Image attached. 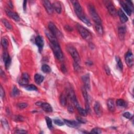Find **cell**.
<instances>
[{
  "instance_id": "cell-1",
  "label": "cell",
  "mask_w": 134,
  "mask_h": 134,
  "mask_svg": "<svg viewBox=\"0 0 134 134\" xmlns=\"http://www.w3.org/2000/svg\"><path fill=\"white\" fill-rule=\"evenodd\" d=\"M51 47L57 59L60 61H63L64 60V56L59 44L58 43L54 44H51Z\"/></svg>"
},
{
  "instance_id": "cell-2",
  "label": "cell",
  "mask_w": 134,
  "mask_h": 134,
  "mask_svg": "<svg viewBox=\"0 0 134 134\" xmlns=\"http://www.w3.org/2000/svg\"><path fill=\"white\" fill-rule=\"evenodd\" d=\"M89 11L91 16L93 19V21L96 23V24H102V20H101L99 14H97L93 5H89Z\"/></svg>"
},
{
  "instance_id": "cell-3",
  "label": "cell",
  "mask_w": 134,
  "mask_h": 134,
  "mask_svg": "<svg viewBox=\"0 0 134 134\" xmlns=\"http://www.w3.org/2000/svg\"><path fill=\"white\" fill-rule=\"evenodd\" d=\"M77 27L80 34L81 35L83 39L87 40H90L92 39V35L91 33L84 27H83L81 25L78 24L77 26Z\"/></svg>"
},
{
  "instance_id": "cell-4",
  "label": "cell",
  "mask_w": 134,
  "mask_h": 134,
  "mask_svg": "<svg viewBox=\"0 0 134 134\" xmlns=\"http://www.w3.org/2000/svg\"><path fill=\"white\" fill-rule=\"evenodd\" d=\"M67 51L72 56V58L73 59L74 62L79 64L80 62V57L78 52L77 51V49L73 46H68L67 48Z\"/></svg>"
},
{
  "instance_id": "cell-5",
  "label": "cell",
  "mask_w": 134,
  "mask_h": 134,
  "mask_svg": "<svg viewBox=\"0 0 134 134\" xmlns=\"http://www.w3.org/2000/svg\"><path fill=\"white\" fill-rule=\"evenodd\" d=\"M48 28L50 32L56 38H61L62 37L61 32L57 28L55 24L52 22H49L48 24Z\"/></svg>"
},
{
  "instance_id": "cell-6",
  "label": "cell",
  "mask_w": 134,
  "mask_h": 134,
  "mask_svg": "<svg viewBox=\"0 0 134 134\" xmlns=\"http://www.w3.org/2000/svg\"><path fill=\"white\" fill-rule=\"evenodd\" d=\"M71 2L73 6L76 14H77V15L78 16V17L82 15L83 14H84L81 5L80 4L79 2L78 1H77V0H73V1H71Z\"/></svg>"
},
{
  "instance_id": "cell-7",
  "label": "cell",
  "mask_w": 134,
  "mask_h": 134,
  "mask_svg": "<svg viewBox=\"0 0 134 134\" xmlns=\"http://www.w3.org/2000/svg\"><path fill=\"white\" fill-rule=\"evenodd\" d=\"M126 63L129 67H132L134 64V57L132 51L129 50L125 55Z\"/></svg>"
},
{
  "instance_id": "cell-8",
  "label": "cell",
  "mask_w": 134,
  "mask_h": 134,
  "mask_svg": "<svg viewBox=\"0 0 134 134\" xmlns=\"http://www.w3.org/2000/svg\"><path fill=\"white\" fill-rule=\"evenodd\" d=\"M29 76L27 73H23L22 74V79L20 80V81L19 82V83L20 85H21L22 86H26L27 85H28L29 80Z\"/></svg>"
},
{
  "instance_id": "cell-9",
  "label": "cell",
  "mask_w": 134,
  "mask_h": 134,
  "mask_svg": "<svg viewBox=\"0 0 134 134\" xmlns=\"http://www.w3.org/2000/svg\"><path fill=\"white\" fill-rule=\"evenodd\" d=\"M43 3L45 8L47 12V13L50 15L52 14L53 12V8L52 6V5L51 4V3L49 1H48V0L43 1Z\"/></svg>"
},
{
  "instance_id": "cell-10",
  "label": "cell",
  "mask_w": 134,
  "mask_h": 134,
  "mask_svg": "<svg viewBox=\"0 0 134 134\" xmlns=\"http://www.w3.org/2000/svg\"><path fill=\"white\" fill-rule=\"evenodd\" d=\"M5 12L9 17H10L11 19H13L14 20H15V21L18 22L20 20V18H19V15H18L16 13L13 12L11 11L10 10H9V9L6 8L5 9Z\"/></svg>"
},
{
  "instance_id": "cell-11",
  "label": "cell",
  "mask_w": 134,
  "mask_h": 134,
  "mask_svg": "<svg viewBox=\"0 0 134 134\" xmlns=\"http://www.w3.org/2000/svg\"><path fill=\"white\" fill-rule=\"evenodd\" d=\"M82 80L84 84V87L87 89V90H90L91 88L90 85V76L89 74H87L83 76L82 77Z\"/></svg>"
},
{
  "instance_id": "cell-12",
  "label": "cell",
  "mask_w": 134,
  "mask_h": 134,
  "mask_svg": "<svg viewBox=\"0 0 134 134\" xmlns=\"http://www.w3.org/2000/svg\"><path fill=\"white\" fill-rule=\"evenodd\" d=\"M3 59L5 63L6 69H8L10 67L11 64V58L7 52H4L3 55Z\"/></svg>"
},
{
  "instance_id": "cell-13",
  "label": "cell",
  "mask_w": 134,
  "mask_h": 134,
  "mask_svg": "<svg viewBox=\"0 0 134 134\" xmlns=\"http://www.w3.org/2000/svg\"><path fill=\"white\" fill-rule=\"evenodd\" d=\"M120 3L122 7H123L124 11L127 13V15H128L129 16H130L132 13V10L133 8L131 7L130 6L126 3V2H124L123 1H121Z\"/></svg>"
},
{
  "instance_id": "cell-14",
  "label": "cell",
  "mask_w": 134,
  "mask_h": 134,
  "mask_svg": "<svg viewBox=\"0 0 134 134\" xmlns=\"http://www.w3.org/2000/svg\"><path fill=\"white\" fill-rule=\"evenodd\" d=\"M94 111L98 116H101L102 115L103 113V109L102 106L99 102H95L94 105Z\"/></svg>"
},
{
  "instance_id": "cell-15",
  "label": "cell",
  "mask_w": 134,
  "mask_h": 134,
  "mask_svg": "<svg viewBox=\"0 0 134 134\" xmlns=\"http://www.w3.org/2000/svg\"><path fill=\"white\" fill-rule=\"evenodd\" d=\"M35 43L39 48L40 51H41L44 46V42L43 38L40 36H38L35 39Z\"/></svg>"
},
{
  "instance_id": "cell-16",
  "label": "cell",
  "mask_w": 134,
  "mask_h": 134,
  "mask_svg": "<svg viewBox=\"0 0 134 134\" xmlns=\"http://www.w3.org/2000/svg\"><path fill=\"white\" fill-rule=\"evenodd\" d=\"M118 36L121 40H123L125 39L126 35V29L125 26H121L118 28Z\"/></svg>"
},
{
  "instance_id": "cell-17",
  "label": "cell",
  "mask_w": 134,
  "mask_h": 134,
  "mask_svg": "<svg viewBox=\"0 0 134 134\" xmlns=\"http://www.w3.org/2000/svg\"><path fill=\"white\" fill-rule=\"evenodd\" d=\"M64 123L68 127L72 128H78L79 127V124L77 121H70L67 120H64Z\"/></svg>"
},
{
  "instance_id": "cell-18",
  "label": "cell",
  "mask_w": 134,
  "mask_h": 134,
  "mask_svg": "<svg viewBox=\"0 0 134 134\" xmlns=\"http://www.w3.org/2000/svg\"><path fill=\"white\" fill-rule=\"evenodd\" d=\"M118 14L121 23H125L128 21V19L126 15V14L124 13V12L121 9L118 11Z\"/></svg>"
},
{
  "instance_id": "cell-19",
  "label": "cell",
  "mask_w": 134,
  "mask_h": 134,
  "mask_svg": "<svg viewBox=\"0 0 134 134\" xmlns=\"http://www.w3.org/2000/svg\"><path fill=\"white\" fill-rule=\"evenodd\" d=\"M107 8H108V12L111 15L115 16L116 15L117 12L116 11V9L114 7V6L111 3H109L108 4V5H107Z\"/></svg>"
},
{
  "instance_id": "cell-20",
  "label": "cell",
  "mask_w": 134,
  "mask_h": 134,
  "mask_svg": "<svg viewBox=\"0 0 134 134\" xmlns=\"http://www.w3.org/2000/svg\"><path fill=\"white\" fill-rule=\"evenodd\" d=\"M46 35L47 36V38H48V39L49 40L50 42L52 44H57L58 43V40L57 38L56 37H55L51 32H48L46 31Z\"/></svg>"
},
{
  "instance_id": "cell-21",
  "label": "cell",
  "mask_w": 134,
  "mask_h": 134,
  "mask_svg": "<svg viewBox=\"0 0 134 134\" xmlns=\"http://www.w3.org/2000/svg\"><path fill=\"white\" fill-rule=\"evenodd\" d=\"M40 106L44 111L47 113H51L52 112V108L48 103H42Z\"/></svg>"
},
{
  "instance_id": "cell-22",
  "label": "cell",
  "mask_w": 134,
  "mask_h": 134,
  "mask_svg": "<svg viewBox=\"0 0 134 134\" xmlns=\"http://www.w3.org/2000/svg\"><path fill=\"white\" fill-rule=\"evenodd\" d=\"M52 6L53 8V10H55L56 12L58 14H60L61 12L62 8H61V5L60 4V3L58 1H56L53 3Z\"/></svg>"
},
{
  "instance_id": "cell-23",
  "label": "cell",
  "mask_w": 134,
  "mask_h": 134,
  "mask_svg": "<svg viewBox=\"0 0 134 134\" xmlns=\"http://www.w3.org/2000/svg\"><path fill=\"white\" fill-rule=\"evenodd\" d=\"M107 105H108V108L110 111L113 112H114L115 109V106L114 100L113 99H108L107 102Z\"/></svg>"
},
{
  "instance_id": "cell-24",
  "label": "cell",
  "mask_w": 134,
  "mask_h": 134,
  "mask_svg": "<svg viewBox=\"0 0 134 134\" xmlns=\"http://www.w3.org/2000/svg\"><path fill=\"white\" fill-rule=\"evenodd\" d=\"M34 79L35 82L38 84H40L44 80V77L39 74H36L34 76Z\"/></svg>"
},
{
  "instance_id": "cell-25",
  "label": "cell",
  "mask_w": 134,
  "mask_h": 134,
  "mask_svg": "<svg viewBox=\"0 0 134 134\" xmlns=\"http://www.w3.org/2000/svg\"><path fill=\"white\" fill-rule=\"evenodd\" d=\"M95 29L100 35H103L104 34L103 28L102 24H95Z\"/></svg>"
},
{
  "instance_id": "cell-26",
  "label": "cell",
  "mask_w": 134,
  "mask_h": 134,
  "mask_svg": "<svg viewBox=\"0 0 134 134\" xmlns=\"http://www.w3.org/2000/svg\"><path fill=\"white\" fill-rule=\"evenodd\" d=\"M77 109L78 110V111L79 112V114L81 115L82 116H86L88 114V112L86 111L85 109H83L82 108H81L80 105L78 106V107H77Z\"/></svg>"
},
{
  "instance_id": "cell-27",
  "label": "cell",
  "mask_w": 134,
  "mask_h": 134,
  "mask_svg": "<svg viewBox=\"0 0 134 134\" xmlns=\"http://www.w3.org/2000/svg\"><path fill=\"white\" fill-rule=\"evenodd\" d=\"M41 70L43 71V72L46 73H48L51 72V68L47 64H43L41 67Z\"/></svg>"
},
{
  "instance_id": "cell-28",
  "label": "cell",
  "mask_w": 134,
  "mask_h": 134,
  "mask_svg": "<svg viewBox=\"0 0 134 134\" xmlns=\"http://www.w3.org/2000/svg\"><path fill=\"white\" fill-rule=\"evenodd\" d=\"M60 103L61 105L63 106L66 105L67 104V99L64 94H61L60 96Z\"/></svg>"
},
{
  "instance_id": "cell-29",
  "label": "cell",
  "mask_w": 134,
  "mask_h": 134,
  "mask_svg": "<svg viewBox=\"0 0 134 134\" xmlns=\"http://www.w3.org/2000/svg\"><path fill=\"white\" fill-rule=\"evenodd\" d=\"M1 45L4 49H7L8 46V42L7 39H6L5 38H2L1 39Z\"/></svg>"
},
{
  "instance_id": "cell-30",
  "label": "cell",
  "mask_w": 134,
  "mask_h": 134,
  "mask_svg": "<svg viewBox=\"0 0 134 134\" xmlns=\"http://www.w3.org/2000/svg\"><path fill=\"white\" fill-rule=\"evenodd\" d=\"M45 120L46 121L47 125L48 127L50 129H52L53 126H52V122L51 119H50L49 117L46 116L45 117Z\"/></svg>"
},
{
  "instance_id": "cell-31",
  "label": "cell",
  "mask_w": 134,
  "mask_h": 134,
  "mask_svg": "<svg viewBox=\"0 0 134 134\" xmlns=\"http://www.w3.org/2000/svg\"><path fill=\"white\" fill-rule=\"evenodd\" d=\"M116 104L118 106L120 107H125L126 106V103L124 100L119 99L116 101Z\"/></svg>"
},
{
  "instance_id": "cell-32",
  "label": "cell",
  "mask_w": 134,
  "mask_h": 134,
  "mask_svg": "<svg viewBox=\"0 0 134 134\" xmlns=\"http://www.w3.org/2000/svg\"><path fill=\"white\" fill-rule=\"evenodd\" d=\"M12 96H13V97H17L19 95L20 92L17 87H14L12 90Z\"/></svg>"
},
{
  "instance_id": "cell-33",
  "label": "cell",
  "mask_w": 134,
  "mask_h": 134,
  "mask_svg": "<svg viewBox=\"0 0 134 134\" xmlns=\"http://www.w3.org/2000/svg\"><path fill=\"white\" fill-rule=\"evenodd\" d=\"M25 89L28 91H37V88L35 85L30 84V85H27L25 87Z\"/></svg>"
},
{
  "instance_id": "cell-34",
  "label": "cell",
  "mask_w": 134,
  "mask_h": 134,
  "mask_svg": "<svg viewBox=\"0 0 134 134\" xmlns=\"http://www.w3.org/2000/svg\"><path fill=\"white\" fill-rule=\"evenodd\" d=\"M2 23H3V24L4 25V26L6 27L7 29H12V26L11 25V24L9 23L7 20L6 19H2Z\"/></svg>"
},
{
  "instance_id": "cell-35",
  "label": "cell",
  "mask_w": 134,
  "mask_h": 134,
  "mask_svg": "<svg viewBox=\"0 0 134 134\" xmlns=\"http://www.w3.org/2000/svg\"><path fill=\"white\" fill-rule=\"evenodd\" d=\"M116 60L117 64V65H118L119 68H120V69L121 70L123 69V63H122L120 58L119 57H116Z\"/></svg>"
},
{
  "instance_id": "cell-36",
  "label": "cell",
  "mask_w": 134,
  "mask_h": 134,
  "mask_svg": "<svg viewBox=\"0 0 134 134\" xmlns=\"http://www.w3.org/2000/svg\"><path fill=\"white\" fill-rule=\"evenodd\" d=\"M54 123L59 126H62L64 125V121H62L60 120H58V119H56L54 120Z\"/></svg>"
},
{
  "instance_id": "cell-37",
  "label": "cell",
  "mask_w": 134,
  "mask_h": 134,
  "mask_svg": "<svg viewBox=\"0 0 134 134\" xmlns=\"http://www.w3.org/2000/svg\"><path fill=\"white\" fill-rule=\"evenodd\" d=\"M91 134H99L102 133V131L101 129L99 128H94L93 129H92L91 132H90Z\"/></svg>"
},
{
  "instance_id": "cell-38",
  "label": "cell",
  "mask_w": 134,
  "mask_h": 134,
  "mask_svg": "<svg viewBox=\"0 0 134 134\" xmlns=\"http://www.w3.org/2000/svg\"><path fill=\"white\" fill-rule=\"evenodd\" d=\"M1 123L3 126L4 128H8V124L7 123V121L5 120L4 118H2L1 120Z\"/></svg>"
},
{
  "instance_id": "cell-39",
  "label": "cell",
  "mask_w": 134,
  "mask_h": 134,
  "mask_svg": "<svg viewBox=\"0 0 134 134\" xmlns=\"http://www.w3.org/2000/svg\"><path fill=\"white\" fill-rule=\"evenodd\" d=\"M123 116L127 119H131L133 117V115L129 112H125L123 114Z\"/></svg>"
},
{
  "instance_id": "cell-40",
  "label": "cell",
  "mask_w": 134,
  "mask_h": 134,
  "mask_svg": "<svg viewBox=\"0 0 134 134\" xmlns=\"http://www.w3.org/2000/svg\"><path fill=\"white\" fill-rule=\"evenodd\" d=\"M17 106L20 109H23V108H26L28 106V104L25 103H21L18 104Z\"/></svg>"
},
{
  "instance_id": "cell-41",
  "label": "cell",
  "mask_w": 134,
  "mask_h": 134,
  "mask_svg": "<svg viewBox=\"0 0 134 134\" xmlns=\"http://www.w3.org/2000/svg\"><path fill=\"white\" fill-rule=\"evenodd\" d=\"M0 95H1V97L2 99H3L5 97V92L2 86H1V88H0Z\"/></svg>"
},
{
  "instance_id": "cell-42",
  "label": "cell",
  "mask_w": 134,
  "mask_h": 134,
  "mask_svg": "<svg viewBox=\"0 0 134 134\" xmlns=\"http://www.w3.org/2000/svg\"><path fill=\"white\" fill-rule=\"evenodd\" d=\"M15 121H23L24 120V119H23V117L22 116H19V115H17V116H16L15 117Z\"/></svg>"
},
{
  "instance_id": "cell-43",
  "label": "cell",
  "mask_w": 134,
  "mask_h": 134,
  "mask_svg": "<svg viewBox=\"0 0 134 134\" xmlns=\"http://www.w3.org/2000/svg\"><path fill=\"white\" fill-rule=\"evenodd\" d=\"M16 133L17 134H26V133H27V132H26V131L24 130H23V129H17L16 130Z\"/></svg>"
},
{
  "instance_id": "cell-44",
  "label": "cell",
  "mask_w": 134,
  "mask_h": 134,
  "mask_svg": "<svg viewBox=\"0 0 134 134\" xmlns=\"http://www.w3.org/2000/svg\"><path fill=\"white\" fill-rule=\"evenodd\" d=\"M68 111H69L70 113H72L74 112V108H73V107L72 105H69V106H68Z\"/></svg>"
},
{
  "instance_id": "cell-45",
  "label": "cell",
  "mask_w": 134,
  "mask_h": 134,
  "mask_svg": "<svg viewBox=\"0 0 134 134\" xmlns=\"http://www.w3.org/2000/svg\"><path fill=\"white\" fill-rule=\"evenodd\" d=\"M61 70H62V72L65 73V72H67L66 68H65V67L64 66V64H62V65H61Z\"/></svg>"
},
{
  "instance_id": "cell-46",
  "label": "cell",
  "mask_w": 134,
  "mask_h": 134,
  "mask_svg": "<svg viewBox=\"0 0 134 134\" xmlns=\"http://www.w3.org/2000/svg\"><path fill=\"white\" fill-rule=\"evenodd\" d=\"M105 71H106L107 74H108V75H109V74H110V69H109V68L108 66H106L105 67Z\"/></svg>"
},
{
  "instance_id": "cell-47",
  "label": "cell",
  "mask_w": 134,
  "mask_h": 134,
  "mask_svg": "<svg viewBox=\"0 0 134 134\" xmlns=\"http://www.w3.org/2000/svg\"><path fill=\"white\" fill-rule=\"evenodd\" d=\"M78 121L80 122V123H85V121L84 120V119H82L80 117H79L77 118Z\"/></svg>"
},
{
  "instance_id": "cell-48",
  "label": "cell",
  "mask_w": 134,
  "mask_h": 134,
  "mask_svg": "<svg viewBox=\"0 0 134 134\" xmlns=\"http://www.w3.org/2000/svg\"><path fill=\"white\" fill-rule=\"evenodd\" d=\"M26 3H27V1H24V3H23V8H24V10H26Z\"/></svg>"
},
{
  "instance_id": "cell-49",
  "label": "cell",
  "mask_w": 134,
  "mask_h": 134,
  "mask_svg": "<svg viewBox=\"0 0 134 134\" xmlns=\"http://www.w3.org/2000/svg\"><path fill=\"white\" fill-rule=\"evenodd\" d=\"M41 104H42V102H37V103H36V105H37V106H41Z\"/></svg>"
}]
</instances>
